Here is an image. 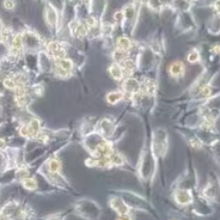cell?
<instances>
[{
  "label": "cell",
  "mask_w": 220,
  "mask_h": 220,
  "mask_svg": "<svg viewBox=\"0 0 220 220\" xmlns=\"http://www.w3.org/2000/svg\"><path fill=\"white\" fill-rule=\"evenodd\" d=\"M23 184H25V187L29 188V190H34V188H36V181L34 179H30V178H25V182H23Z\"/></svg>",
  "instance_id": "52a82bcc"
},
{
  "label": "cell",
  "mask_w": 220,
  "mask_h": 220,
  "mask_svg": "<svg viewBox=\"0 0 220 220\" xmlns=\"http://www.w3.org/2000/svg\"><path fill=\"white\" fill-rule=\"evenodd\" d=\"M183 71H184V67H183L182 62H174V64L171 66V73L172 75H175V76H177V75H180L182 74Z\"/></svg>",
  "instance_id": "5b68a950"
},
{
  "label": "cell",
  "mask_w": 220,
  "mask_h": 220,
  "mask_svg": "<svg viewBox=\"0 0 220 220\" xmlns=\"http://www.w3.org/2000/svg\"><path fill=\"white\" fill-rule=\"evenodd\" d=\"M111 206L113 209L119 213L120 215H125V214H128V206L125 204L121 199L119 198H114L113 200L111 201Z\"/></svg>",
  "instance_id": "6da1fadb"
},
{
  "label": "cell",
  "mask_w": 220,
  "mask_h": 220,
  "mask_svg": "<svg viewBox=\"0 0 220 220\" xmlns=\"http://www.w3.org/2000/svg\"><path fill=\"white\" fill-rule=\"evenodd\" d=\"M192 200H193L192 196L186 190H181L177 195V201L180 204H188L190 202H192Z\"/></svg>",
  "instance_id": "7a4b0ae2"
},
{
  "label": "cell",
  "mask_w": 220,
  "mask_h": 220,
  "mask_svg": "<svg viewBox=\"0 0 220 220\" xmlns=\"http://www.w3.org/2000/svg\"><path fill=\"white\" fill-rule=\"evenodd\" d=\"M199 59V54L197 51H193L190 52V55H188V61L190 62H197Z\"/></svg>",
  "instance_id": "9c48e42d"
},
{
  "label": "cell",
  "mask_w": 220,
  "mask_h": 220,
  "mask_svg": "<svg viewBox=\"0 0 220 220\" xmlns=\"http://www.w3.org/2000/svg\"><path fill=\"white\" fill-rule=\"evenodd\" d=\"M130 47H131V43H130L129 39L126 37H121L117 40V48L122 50V51L127 52V50H129Z\"/></svg>",
  "instance_id": "277c9868"
},
{
  "label": "cell",
  "mask_w": 220,
  "mask_h": 220,
  "mask_svg": "<svg viewBox=\"0 0 220 220\" xmlns=\"http://www.w3.org/2000/svg\"><path fill=\"white\" fill-rule=\"evenodd\" d=\"M0 220H10V217H9V215H6V214H2V215H0Z\"/></svg>",
  "instance_id": "7c38bea8"
},
{
  "label": "cell",
  "mask_w": 220,
  "mask_h": 220,
  "mask_svg": "<svg viewBox=\"0 0 220 220\" xmlns=\"http://www.w3.org/2000/svg\"><path fill=\"white\" fill-rule=\"evenodd\" d=\"M14 6H15V3L13 0H4V7H6L7 9L12 10L13 7H14Z\"/></svg>",
  "instance_id": "30bf717a"
},
{
  "label": "cell",
  "mask_w": 220,
  "mask_h": 220,
  "mask_svg": "<svg viewBox=\"0 0 220 220\" xmlns=\"http://www.w3.org/2000/svg\"><path fill=\"white\" fill-rule=\"evenodd\" d=\"M110 73H111V75L113 76V78H116V80H121L123 75H124L123 69L119 65H113V66L110 68Z\"/></svg>",
  "instance_id": "3957f363"
},
{
  "label": "cell",
  "mask_w": 220,
  "mask_h": 220,
  "mask_svg": "<svg viewBox=\"0 0 220 220\" xmlns=\"http://www.w3.org/2000/svg\"><path fill=\"white\" fill-rule=\"evenodd\" d=\"M121 99H123V94L121 92H112V93L108 94V96H107L108 102L111 104L117 103V102H119Z\"/></svg>",
  "instance_id": "8992f818"
},
{
  "label": "cell",
  "mask_w": 220,
  "mask_h": 220,
  "mask_svg": "<svg viewBox=\"0 0 220 220\" xmlns=\"http://www.w3.org/2000/svg\"><path fill=\"white\" fill-rule=\"evenodd\" d=\"M117 220H131V217H130L128 214L120 215V217H119V218H117Z\"/></svg>",
  "instance_id": "8fae6325"
},
{
  "label": "cell",
  "mask_w": 220,
  "mask_h": 220,
  "mask_svg": "<svg viewBox=\"0 0 220 220\" xmlns=\"http://www.w3.org/2000/svg\"><path fill=\"white\" fill-rule=\"evenodd\" d=\"M61 167V163H59L57 160H52L50 161V171L51 172H57Z\"/></svg>",
  "instance_id": "ba28073f"
}]
</instances>
